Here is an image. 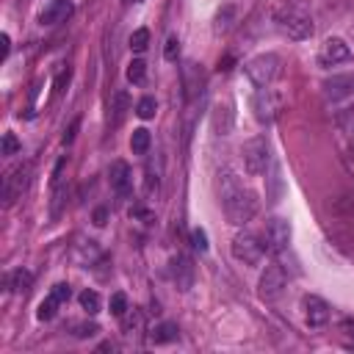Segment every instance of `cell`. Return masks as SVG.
Returning <instances> with one entry per match:
<instances>
[{"mask_svg": "<svg viewBox=\"0 0 354 354\" xmlns=\"http://www.w3.org/2000/svg\"><path fill=\"white\" fill-rule=\"evenodd\" d=\"M221 207H224V216H227L230 224L243 227L257 213V196L235 174L224 171L221 174Z\"/></svg>", "mask_w": 354, "mask_h": 354, "instance_id": "cell-1", "label": "cell"}, {"mask_svg": "<svg viewBox=\"0 0 354 354\" xmlns=\"http://www.w3.org/2000/svg\"><path fill=\"white\" fill-rule=\"evenodd\" d=\"M274 19H277V28L288 39H293V41H301V39H310L313 36V19H310V14L301 11V8H296V6L279 8Z\"/></svg>", "mask_w": 354, "mask_h": 354, "instance_id": "cell-2", "label": "cell"}, {"mask_svg": "<svg viewBox=\"0 0 354 354\" xmlns=\"http://www.w3.org/2000/svg\"><path fill=\"white\" fill-rule=\"evenodd\" d=\"M243 72H246V77H249L257 88H268V86L279 77L282 61H279V55H274V53H263V55H254L252 61H246Z\"/></svg>", "mask_w": 354, "mask_h": 354, "instance_id": "cell-3", "label": "cell"}, {"mask_svg": "<svg viewBox=\"0 0 354 354\" xmlns=\"http://www.w3.org/2000/svg\"><path fill=\"white\" fill-rule=\"evenodd\" d=\"M241 158H243V169L246 174L257 177L266 171V166L271 163V155H268V141L263 136H254L249 138L243 147H241Z\"/></svg>", "mask_w": 354, "mask_h": 354, "instance_id": "cell-4", "label": "cell"}, {"mask_svg": "<svg viewBox=\"0 0 354 354\" xmlns=\"http://www.w3.org/2000/svg\"><path fill=\"white\" fill-rule=\"evenodd\" d=\"M263 254H266V243L254 232H241V235L232 238V257L235 260L254 266V263L263 260Z\"/></svg>", "mask_w": 354, "mask_h": 354, "instance_id": "cell-5", "label": "cell"}, {"mask_svg": "<svg viewBox=\"0 0 354 354\" xmlns=\"http://www.w3.org/2000/svg\"><path fill=\"white\" fill-rule=\"evenodd\" d=\"M285 285H288V274H285V268H282V266H277V263H271V266H266V271L260 274L257 293H260V299L274 301V299L285 290Z\"/></svg>", "mask_w": 354, "mask_h": 354, "instance_id": "cell-6", "label": "cell"}, {"mask_svg": "<svg viewBox=\"0 0 354 354\" xmlns=\"http://www.w3.org/2000/svg\"><path fill=\"white\" fill-rule=\"evenodd\" d=\"M252 111L257 122L268 124L279 111V94H274L271 88H257V94L252 97Z\"/></svg>", "mask_w": 354, "mask_h": 354, "instance_id": "cell-7", "label": "cell"}, {"mask_svg": "<svg viewBox=\"0 0 354 354\" xmlns=\"http://www.w3.org/2000/svg\"><path fill=\"white\" fill-rule=\"evenodd\" d=\"M263 243L268 252H282L288 243H290V224L285 218H268L266 224V235H263Z\"/></svg>", "mask_w": 354, "mask_h": 354, "instance_id": "cell-8", "label": "cell"}, {"mask_svg": "<svg viewBox=\"0 0 354 354\" xmlns=\"http://www.w3.org/2000/svg\"><path fill=\"white\" fill-rule=\"evenodd\" d=\"M318 61H321L324 66H335V64H346V61H351V50H348V44H346L343 39H337V36H332V39H326V41L321 44V53H318Z\"/></svg>", "mask_w": 354, "mask_h": 354, "instance_id": "cell-9", "label": "cell"}, {"mask_svg": "<svg viewBox=\"0 0 354 354\" xmlns=\"http://www.w3.org/2000/svg\"><path fill=\"white\" fill-rule=\"evenodd\" d=\"M108 183H111V188L119 196H130V191H133V171H130V166L124 160H113L111 169H108Z\"/></svg>", "mask_w": 354, "mask_h": 354, "instance_id": "cell-10", "label": "cell"}, {"mask_svg": "<svg viewBox=\"0 0 354 354\" xmlns=\"http://www.w3.org/2000/svg\"><path fill=\"white\" fill-rule=\"evenodd\" d=\"M75 11V3L72 0H50L44 6V11L39 14V22L41 25H58V22H66Z\"/></svg>", "mask_w": 354, "mask_h": 354, "instance_id": "cell-11", "label": "cell"}, {"mask_svg": "<svg viewBox=\"0 0 354 354\" xmlns=\"http://www.w3.org/2000/svg\"><path fill=\"white\" fill-rule=\"evenodd\" d=\"M301 304H304V318H307L310 326L318 329V326H324L329 321V304L321 296H304Z\"/></svg>", "mask_w": 354, "mask_h": 354, "instance_id": "cell-12", "label": "cell"}, {"mask_svg": "<svg viewBox=\"0 0 354 354\" xmlns=\"http://www.w3.org/2000/svg\"><path fill=\"white\" fill-rule=\"evenodd\" d=\"M171 279H174L177 290H188L194 285V263L188 254H177L171 260Z\"/></svg>", "mask_w": 354, "mask_h": 354, "instance_id": "cell-13", "label": "cell"}, {"mask_svg": "<svg viewBox=\"0 0 354 354\" xmlns=\"http://www.w3.org/2000/svg\"><path fill=\"white\" fill-rule=\"evenodd\" d=\"M282 194H285V177H282V166L274 160L271 163V171L266 177V196H268L271 205H277L282 199Z\"/></svg>", "mask_w": 354, "mask_h": 354, "instance_id": "cell-14", "label": "cell"}, {"mask_svg": "<svg viewBox=\"0 0 354 354\" xmlns=\"http://www.w3.org/2000/svg\"><path fill=\"white\" fill-rule=\"evenodd\" d=\"M324 91L329 100H340V97L354 94V75H335L332 80L324 83Z\"/></svg>", "mask_w": 354, "mask_h": 354, "instance_id": "cell-15", "label": "cell"}, {"mask_svg": "<svg viewBox=\"0 0 354 354\" xmlns=\"http://www.w3.org/2000/svg\"><path fill=\"white\" fill-rule=\"evenodd\" d=\"M183 80H185V97L188 100H194L196 94H202V72H199V66L194 61H188L183 66Z\"/></svg>", "mask_w": 354, "mask_h": 354, "instance_id": "cell-16", "label": "cell"}, {"mask_svg": "<svg viewBox=\"0 0 354 354\" xmlns=\"http://www.w3.org/2000/svg\"><path fill=\"white\" fill-rule=\"evenodd\" d=\"M232 105L230 102H224V105H216L213 108V130H216V136H227L230 130H232Z\"/></svg>", "mask_w": 354, "mask_h": 354, "instance_id": "cell-17", "label": "cell"}, {"mask_svg": "<svg viewBox=\"0 0 354 354\" xmlns=\"http://www.w3.org/2000/svg\"><path fill=\"white\" fill-rule=\"evenodd\" d=\"M30 285H33V274H30V271H25V268H17L14 274H8V277H6V288L17 290V293H28V290H30Z\"/></svg>", "mask_w": 354, "mask_h": 354, "instance_id": "cell-18", "label": "cell"}, {"mask_svg": "<svg viewBox=\"0 0 354 354\" xmlns=\"http://www.w3.org/2000/svg\"><path fill=\"white\" fill-rule=\"evenodd\" d=\"M177 335H180V329L171 321H163V324H158V326L149 329V340L152 343H171V340H177Z\"/></svg>", "mask_w": 354, "mask_h": 354, "instance_id": "cell-19", "label": "cell"}, {"mask_svg": "<svg viewBox=\"0 0 354 354\" xmlns=\"http://www.w3.org/2000/svg\"><path fill=\"white\" fill-rule=\"evenodd\" d=\"M127 108H130V97L124 94V91H116L113 94V100H111V124L116 127V124H122V119H124V113H127Z\"/></svg>", "mask_w": 354, "mask_h": 354, "instance_id": "cell-20", "label": "cell"}, {"mask_svg": "<svg viewBox=\"0 0 354 354\" xmlns=\"http://www.w3.org/2000/svg\"><path fill=\"white\" fill-rule=\"evenodd\" d=\"M149 144H152V136H149L147 127L133 130V136H130V149H133V155H147V152H149Z\"/></svg>", "mask_w": 354, "mask_h": 354, "instance_id": "cell-21", "label": "cell"}, {"mask_svg": "<svg viewBox=\"0 0 354 354\" xmlns=\"http://www.w3.org/2000/svg\"><path fill=\"white\" fill-rule=\"evenodd\" d=\"M77 301H80V307H83L88 315H97V313H100V307H102V299H100V293H97V290H83V293L77 296Z\"/></svg>", "mask_w": 354, "mask_h": 354, "instance_id": "cell-22", "label": "cell"}, {"mask_svg": "<svg viewBox=\"0 0 354 354\" xmlns=\"http://www.w3.org/2000/svg\"><path fill=\"white\" fill-rule=\"evenodd\" d=\"M124 75H127V80H130V83L141 86V83L147 80V64H144L141 58H133V61L127 64V72H124Z\"/></svg>", "mask_w": 354, "mask_h": 354, "instance_id": "cell-23", "label": "cell"}, {"mask_svg": "<svg viewBox=\"0 0 354 354\" xmlns=\"http://www.w3.org/2000/svg\"><path fill=\"white\" fill-rule=\"evenodd\" d=\"M147 47H149V30H147V28L133 30V33H130V50H133V53H144Z\"/></svg>", "mask_w": 354, "mask_h": 354, "instance_id": "cell-24", "label": "cell"}, {"mask_svg": "<svg viewBox=\"0 0 354 354\" xmlns=\"http://www.w3.org/2000/svg\"><path fill=\"white\" fill-rule=\"evenodd\" d=\"M58 304H61V301H58V299H55V296L50 293V296H47V299H44L41 304H39V310H36V318H39V321H50V318L55 315Z\"/></svg>", "mask_w": 354, "mask_h": 354, "instance_id": "cell-25", "label": "cell"}, {"mask_svg": "<svg viewBox=\"0 0 354 354\" xmlns=\"http://www.w3.org/2000/svg\"><path fill=\"white\" fill-rule=\"evenodd\" d=\"M155 111H158L155 97H141V100H138V105H136V113H138L141 119H152V116H155Z\"/></svg>", "mask_w": 354, "mask_h": 354, "instance_id": "cell-26", "label": "cell"}, {"mask_svg": "<svg viewBox=\"0 0 354 354\" xmlns=\"http://www.w3.org/2000/svg\"><path fill=\"white\" fill-rule=\"evenodd\" d=\"M122 321H124V332H127V335H133V329H141V326H144V315H141L138 310H127V313L122 315Z\"/></svg>", "mask_w": 354, "mask_h": 354, "instance_id": "cell-27", "label": "cell"}, {"mask_svg": "<svg viewBox=\"0 0 354 354\" xmlns=\"http://www.w3.org/2000/svg\"><path fill=\"white\" fill-rule=\"evenodd\" d=\"M127 310H130V307H127V296H124V293H113V296H111V313H113L116 318H122Z\"/></svg>", "mask_w": 354, "mask_h": 354, "instance_id": "cell-28", "label": "cell"}, {"mask_svg": "<svg viewBox=\"0 0 354 354\" xmlns=\"http://www.w3.org/2000/svg\"><path fill=\"white\" fill-rule=\"evenodd\" d=\"M337 124L348 133V136H354V105H348L346 111H340V116H337Z\"/></svg>", "mask_w": 354, "mask_h": 354, "instance_id": "cell-29", "label": "cell"}, {"mask_svg": "<svg viewBox=\"0 0 354 354\" xmlns=\"http://www.w3.org/2000/svg\"><path fill=\"white\" fill-rule=\"evenodd\" d=\"M19 149H22V144L17 141V136L14 133H3V149L0 152L3 155H17Z\"/></svg>", "mask_w": 354, "mask_h": 354, "instance_id": "cell-30", "label": "cell"}, {"mask_svg": "<svg viewBox=\"0 0 354 354\" xmlns=\"http://www.w3.org/2000/svg\"><path fill=\"white\" fill-rule=\"evenodd\" d=\"M191 243H194V249H199V252H207V232L202 230V227H194L191 230Z\"/></svg>", "mask_w": 354, "mask_h": 354, "instance_id": "cell-31", "label": "cell"}, {"mask_svg": "<svg viewBox=\"0 0 354 354\" xmlns=\"http://www.w3.org/2000/svg\"><path fill=\"white\" fill-rule=\"evenodd\" d=\"M177 55H180V41H177V36H169L166 47H163V58L166 61H177Z\"/></svg>", "mask_w": 354, "mask_h": 354, "instance_id": "cell-32", "label": "cell"}, {"mask_svg": "<svg viewBox=\"0 0 354 354\" xmlns=\"http://www.w3.org/2000/svg\"><path fill=\"white\" fill-rule=\"evenodd\" d=\"M50 293H53V296H55V299L64 304V301H69V296H72V288H69L66 282H58V285H53V290H50Z\"/></svg>", "mask_w": 354, "mask_h": 354, "instance_id": "cell-33", "label": "cell"}, {"mask_svg": "<svg viewBox=\"0 0 354 354\" xmlns=\"http://www.w3.org/2000/svg\"><path fill=\"white\" fill-rule=\"evenodd\" d=\"M97 332H100L97 324H77V326H75V337H91V335H97Z\"/></svg>", "mask_w": 354, "mask_h": 354, "instance_id": "cell-34", "label": "cell"}, {"mask_svg": "<svg viewBox=\"0 0 354 354\" xmlns=\"http://www.w3.org/2000/svg\"><path fill=\"white\" fill-rule=\"evenodd\" d=\"M8 50H11V39H8V33H3V36H0V58H6Z\"/></svg>", "mask_w": 354, "mask_h": 354, "instance_id": "cell-35", "label": "cell"}, {"mask_svg": "<svg viewBox=\"0 0 354 354\" xmlns=\"http://www.w3.org/2000/svg\"><path fill=\"white\" fill-rule=\"evenodd\" d=\"M105 221H108V210H105V207H97V210H94V224L102 227Z\"/></svg>", "mask_w": 354, "mask_h": 354, "instance_id": "cell-36", "label": "cell"}, {"mask_svg": "<svg viewBox=\"0 0 354 354\" xmlns=\"http://www.w3.org/2000/svg\"><path fill=\"white\" fill-rule=\"evenodd\" d=\"M340 326H343V332H346L348 337H354V318H346Z\"/></svg>", "mask_w": 354, "mask_h": 354, "instance_id": "cell-37", "label": "cell"}, {"mask_svg": "<svg viewBox=\"0 0 354 354\" xmlns=\"http://www.w3.org/2000/svg\"><path fill=\"white\" fill-rule=\"evenodd\" d=\"M127 3H141V0H127Z\"/></svg>", "mask_w": 354, "mask_h": 354, "instance_id": "cell-38", "label": "cell"}]
</instances>
